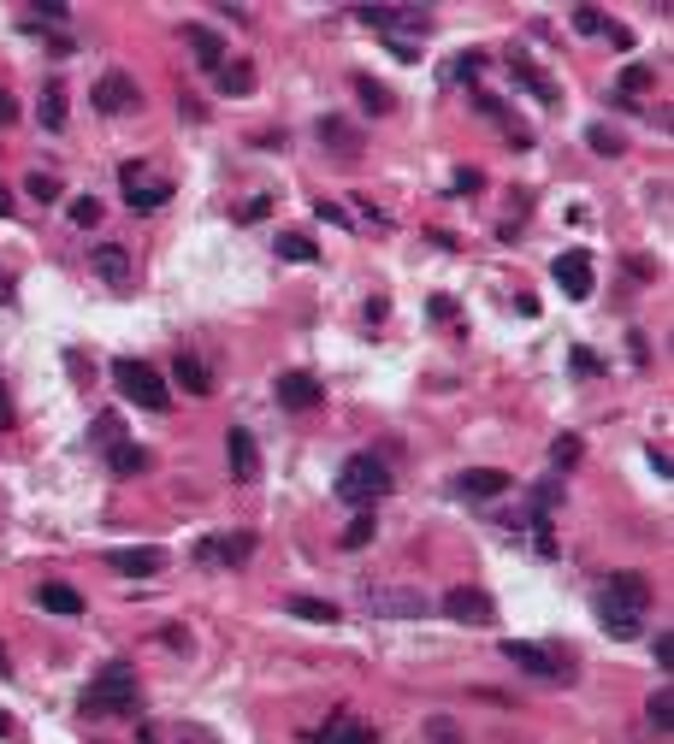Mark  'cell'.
Returning a JSON list of instances; mask_svg holds the SVG:
<instances>
[{"label": "cell", "mask_w": 674, "mask_h": 744, "mask_svg": "<svg viewBox=\"0 0 674 744\" xmlns=\"http://www.w3.org/2000/svg\"><path fill=\"white\" fill-rule=\"evenodd\" d=\"M278 402H284L290 414H308V408L326 402V384H320L314 372H284V378H278Z\"/></svg>", "instance_id": "7c38bea8"}, {"label": "cell", "mask_w": 674, "mask_h": 744, "mask_svg": "<svg viewBox=\"0 0 674 744\" xmlns=\"http://www.w3.org/2000/svg\"><path fill=\"white\" fill-rule=\"evenodd\" d=\"M426 744H468V739H462V727H456L450 715H432V721H426Z\"/></svg>", "instance_id": "1f68e13d"}, {"label": "cell", "mask_w": 674, "mask_h": 744, "mask_svg": "<svg viewBox=\"0 0 674 744\" xmlns=\"http://www.w3.org/2000/svg\"><path fill=\"white\" fill-rule=\"evenodd\" d=\"M12 426V396H6V384H0V432Z\"/></svg>", "instance_id": "681fc988"}, {"label": "cell", "mask_w": 674, "mask_h": 744, "mask_svg": "<svg viewBox=\"0 0 674 744\" xmlns=\"http://www.w3.org/2000/svg\"><path fill=\"white\" fill-rule=\"evenodd\" d=\"M574 30H580V36H604L609 18H604V12H592V6H580V12H574Z\"/></svg>", "instance_id": "8d00e7d4"}, {"label": "cell", "mask_w": 674, "mask_h": 744, "mask_svg": "<svg viewBox=\"0 0 674 744\" xmlns=\"http://www.w3.org/2000/svg\"><path fill=\"white\" fill-rule=\"evenodd\" d=\"M355 95H361V107H367V113H391V107H397V95H391L379 77H367V71L355 77Z\"/></svg>", "instance_id": "484cf974"}, {"label": "cell", "mask_w": 674, "mask_h": 744, "mask_svg": "<svg viewBox=\"0 0 674 744\" xmlns=\"http://www.w3.org/2000/svg\"><path fill=\"white\" fill-rule=\"evenodd\" d=\"M107 467H113L119 479H136V473H148V467H154V455H148L142 443H113V449H107Z\"/></svg>", "instance_id": "ac0fdd59"}, {"label": "cell", "mask_w": 674, "mask_h": 744, "mask_svg": "<svg viewBox=\"0 0 674 744\" xmlns=\"http://www.w3.org/2000/svg\"><path fill=\"white\" fill-rule=\"evenodd\" d=\"M485 184V178H479V172H473V166H462V172H456V195H473V189Z\"/></svg>", "instance_id": "7bdbcfd3"}, {"label": "cell", "mask_w": 674, "mask_h": 744, "mask_svg": "<svg viewBox=\"0 0 674 744\" xmlns=\"http://www.w3.org/2000/svg\"><path fill=\"white\" fill-rule=\"evenodd\" d=\"M36 18H54V24H60V18H66V6H60V0H36Z\"/></svg>", "instance_id": "bcb514c9"}, {"label": "cell", "mask_w": 674, "mask_h": 744, "mask_svg": "<svg viewBox=\"0 0 674 744\" xmlns=\"http://www.w3.org/2000/svg\"><path fill=\"white\" fill-rule=\"evenodd\" d=\"M314 744H379V727H367V721H355V715H332Z\"/></svg>", "instance_id": "2e32d148"}, {"label": "cell", "mask_w": 674, "mask_h": 744, "mask_svg": "<svg viewBox=\"0 0 674 744\" xmlns=\"http://www.w3.org/2000/svg\"><path fill=\"white\" fill-rule=\"evenodd\" d=\"M651 467H657V473H663V479H669V473H674V461H669V449H663V443H657V449H651Z\"/></svg>", "instance_id": "7dc6e473"}, {"label": "cell", "mask_w": 674, "mask_h": 744, "mask_svg": "<svg viewBox=\"0 0 674 744\" xmlns=\"http://www.w3.org/2000/svg\"><path fill=\"white\" fill-rule=\"evenodd\" d=\"M456 491H462V496H503V491H509V473H497V467H473V473L456 479Z\"/></svg>", "instance_id": "ffe728a7"}, {"label": "cell", "mask_w": 674, "mask_h": 744, "mask_svg": "<svg viewBox=\"0 0 674 744\" xmlns=\"http://www.w3.org/2000/svg\"><path fill=\"white\" fill-rule=\"evenodd\" d=\"M320 219H332V225H343V231H349V213H343V207H332V201H320Z\"/></svg>", "instance_id": "c3c4849f"}, {"label": "cell", "mask_w": 674, "mask_h": 744, "mask_svg": "<svg viewBox=\"0 0 674 744\" xmlns=\"http://www.w3.org/2000/svg\"><path fill=\"white\" fill-rule=\"evenodd\" d=\"M444 615L462 620V626H491V620H497V603H491L479 585H456V591H444Z\"/></svg>", "instance_id": "9c48e42d"}, {"label": "cell", "mask_w": 674, "mask_h": 744, "mask_svg": "<svg viewBox=\"0 0 674 744\" xmlns=\"http://www.w3.org/2000/svg\"><path fill=\"white\" fill-rule=\"evenodd\" d=\"M95 272H101V284L125 290V284H131V254H125L119 243H101L95 248Z\"/></svg>", "instance_id": "e0dca14e"}, {"label": "cell", "mask_w": 674, "mask_h": 744, "mask_svg": "<svg viewBox=\"0 0 674 744\" xmlns=\"http://www.w3.org/2000/svg\"><path fill=\"white\" fill-rule=\"evenodd\" d=\"M107 567H119L125 579H154V573L166 567V550H154V544H136V550H107Z\"/></svg>", "instance_id": "9a60e30c"}, {"label": "cell", "mask_w": 674, "mask_h": 744, "mask_svg": "<svg viewBox=\"0 0 674 744\" xmlns=\"http://www.w3.org/2000/svg\"><path fill=\"white\" fill-rule=\"evenodd\" d=\"M190 48H196V65H207V71H219V65H225V42H219L207 24H190Z\"/></svg>", "instance_id": "603a6c76"}, {"label": "cell", "mask_w": 674, "mask_h": 744, "mask_svg": "<svg viewBox=\"0 0 674 744\" xmlns=\"http://www.w3.org/2000/svg\"><path fill=\"white\" fill-rule=\"evenodd\" d=\"M36 113H42V124H48V130H66V89H60V83H48V89H42V101H36Z\"/></svg>", "instance_id": "4316f807"}, {"label": "cell", "mask_w": 674, "mask_h": 744, "mask_svg": "<svg viewBox=\"0 0 674 744\" xmlns=\"http://www.w3.org/2000/svg\"><path fill=\"white\" fill-rule=\"evenodd\" d=\"M95 443H101V449L125 443V432H119V414H101V420H95Z\"/></svg>", "instance_id": "74e56055"}, {"label": "cell", "mask_w": 674, "mask_h": 744, "mask_svg": "<svg viewBox=\"0 0 674 744\" xmlns=\"http://www.w3.org/2000/svg\"><path fill=\"white\" fill-rule=\"evenodd\" d=\"M113 384L125 390V402H136V408H148V414H160V408H172V390H166V378L148 367V361H113Z\"/></svg>", "instance_id": "277c9868"}, {"label": "cell", "mask_w": 674, "mask_h": 744, "mask_svg": "<svg viewBox=\"0 0 674 744\" xmlns=\"http://www.w3.org/2000/svg\"><path fill=\"white\" fill-rule=\"evenodd\" d=\"M6 213H12V195H6V184H0V219H6Z\"/></svg>", "instance_id": "816d5d0a"}, {"label": "cell", "mask_w": 674, "mask_h": 744, "mask_svg": "<svg viewBox=\"0 0 674 744\" xmlns=\"http://www.w3.org/2000/svg\"><path fill=\"white\" fill-rule=\"evenodd\" d=\"M550 278L562 284V296H568V302H586V296H592V254H586V248H568V254H556Z\"/></svg>", "instance_id": "ba28073f"}, {"label": "cell", "mask_w": 674, "mask_h": 744, "mask_svg": "<svg viewBox=\"0 0 674 744\" xmlns=\"http://www.w3.org/2000/svg\"><path fill=\"white\" fill-rule=\"evenodd\" d=\"M320 142L332 148L337 160H361V136H355L343 119H320Z\"/></svg>", "instance_id": "d6986e66"}, {"label": "cell", "mask_w": 674, "mask_h": 744, "mask_svg": "<svg viewBox=\"0 0 674 744\" xmlns=\"http://www.w3.org/2000/svg\"><path fill=\"white\" fill-rule=\"evenodd\" d=\"M621 89H627V95H645V89H651V71H645V65H627Z\"/></svg>", "instance_id": "ab89813d"}, {"label": "cell", "mask_w": 674, "mask_h": 744, "mask_svg": "<svg viewBox=\"0 0 674 744\" xmlns=\"http://www.w3.org/2000/svg\"><path fill=\"white\" fill-rule=\"evenodd\" d=\"M373 532H379V526H373V514L361 508V514L349 520V532H343V550H367V544H373Z\"/></svg>", "instance_id": "f546056e"}, {"label": "cell", "mask_w": 674, "mask_h": 744, "mask_svg": "<svg viewBox=\"0 0 674 744\" xmlns=\"http://www.w3.org/2000/svg\"><path fill=\"white\" fill-rule=\"evenodd\" d=\"M172 378H178L190 396H207V390H213V372H207L196 355H178V361H172Z\"/></svg>", "instance_id": "7402d4cb"}, {"label": "cell", "mask_w": 674, "mask_h": 744, "mask_svg": "<svg viewBox=\"0 0 674 744\" xmlns=\"http://www.w3.org/2000/svg\"><path fill=\"white\" fill-rule=\"evenodd\" d=\"M391 467L379 461V455H349L343 461V473H337V502H349V508H373V502H385L391 496Z\"/></svg>", "instance_id": "7a4b0ae2"}, {"label": "cell", "mask_w": 674, "mask_h": 744, "mask_svg": "<svg viewBox=\"0 0 674 744\" xmlns=\"http://www.w3.org/2000/svg\"><path fill=\"white\" fill-rule=\"evenodd\" d=\"M479 71H485V54H462V60L450 65V77H462V83H473Z\"/></svg>", "instance_id": "f35d334b"}, {"label": "cell", "mask_w": 674, "mask_h": 744, "mask_svg": "<svg viewBox=\"0 0 674 744\" xmlns=\"http://www.w3.org/2000/svg\"><path fill=\"white\" fill-rule=\"evenodd\" d=\"M249 556H255V532H231V538H202L196 544V561H207V567H243Z\"/></svg>", "instance_id": "8fae6325"}, {"label": "cell", "mask_w": 674, "mask_h": 744, "mask_svg": "<svg viewBox=\"0 0 674 744\" xmlns=\"http://www.w3.org/2000/svg\"><path fill=\"white\" fill-rule=\"evenodd\" d=\"M12 119H18V107H12V95L0 89V124H12Z\"/></svg>", "instance_id": "f907efd6"}, {"label": "cell", "mask_w": 674, "mask_h": 744, "mask_svg": "<svg viewBox=\"0 0 674 744\" xmlns=\"http://www.w3.org/2000/svg\"><path fill=\"white\" fill-rule=\"evenodd\" d=\"M267 195H255V201H249V207H243V213H237V219H243V225H255V219H267Z\"/></svg>", "instance_id": "b9f144b4"}, {"label": "cell", "mask_w": 674, "mask_h": 744, "mask_svg": "<svg viewBox=\"0 0 674 744\" xmlns=\"http://www.w3.org/2000/svg\"><path fill=\"white\" fill-rule=\"evenodd\" d=\"M136 101H142V89H136L125 71H107L95 83V113H136Z\"/></svg>", "instance_id": "4fadbf2b"}, {"label": "cell", "mask_w": 674, "mask_h": 744, "mask_svg": "<svg viewBox=\"0 0 674 744\" xmlns=\"http://www.w3.org/2000/svg\"><path fill=\"white\" fill-rule=\"evenodd\" d=\"M367 609L379 620H420L432 603H426V591H414V585H373V591H367Z\"/></svg>", "instance_id": "52a82bcc"}, {"label": "cell", "mask_w": 674, "mask_h": 744, "mask_svg": "<svg viewBox=\"0 0 674 744\" xmlns=\"http://www.w3.org/2000/svg\"><path fill=\"white\" fill-rule=\"evenodd\" d=\"M568 361H574V372H586V378H598V372H604V361H598V355H592V349H574V355H568Z\"/></svg>", "instance_id": "60d3db41"}, {"label": "cell", "mask_w": 674, "mask_h": 744, "mask_svg": "<svg viewBox=\"0 0 674 744\" xmlns=\"http://www.w3.org/2000/svg\"><path fill=\"white\" fill-rule=\"evenodd\" d=\"M278 260H302L308 266V260H320V248H314V237H302V231H284L278 237Z\"/></svg>", "instance_id": "83f0119b"}, {"label": "cell", "mask_w": 674, "mask_h": 744, "mask_svg": "<svg viewBox=\"0 0 674 744\" xmlns=\"http://www.w3.org/2000/svg\"><path fill=\"white\" fill-rule=\"evenodd\" d=\"M24 189H30L36 201H60V178H48V172H30V178H24Z\"/></svg>", "instance_id": "d590c367"}, {"label": "cell", "mask_w": 674, "mask_h": 744, "mask_svg": "<svg viewBox=\"0 0 674 744\" xmlns=\"http://www.w3.org/2000/svg\"><path fill=\"white\" fill-rule=\"evenodd\" d=\"M119 184H125V201H131L136 213H154V207H166V201H172V184L142 178V166H136V160H125V166H119Z\"/></svg>", "instance_id": "30bf717a"}, {"label": "cell", "mask_w": 674, "mask_h": 744, "mask_svg": "<svg viewBox=\"0 0 674 744\" xmlns=\"http://www.w3.org/2000/svg\"><path fill=\"white\" fill-rule=\"evenodd\" d=\"M609 42H615V48H633V30H627V24H615V18H609V30H604Z\"/></svg>", "instance_id": "f6af8a7d"}, {"label": "cell", "mask_w": 674, "mask_h": 744, "mask_svg": "<svg viewBox=\"0 0 674 744\" xmlns=\"http://www.w3.org/2000/svg\"><path fill=\"white\" fill-rule=\"evenodd\" d=\"M509 65H515V77H521V83H527V89H533V95H539L544 107H556V83H550V77H544L539 65L527 60V54H521V48H515V54H509Z\"/></svg>", "instance_id": "44dd1931"}, {"label": "cell", "mask_w": 674, "mask_h": 744, "mask_svg": "<svg viewBox=\"0 0 674 744\" xmlns=\"http://www.w3.org/2000/svg\"><path fill=\"white\" fill-rule=\"evenodd\" d=\"M36 603H42L48 615H83V597H77L71 585H42V591H36Z\"/></svg>", "instance_id": "cb8c5ba5"}, {"label": "cell", "mask_w": 674, "mask_h": 744, "mask_svg": "<svg viewBox=\"0 0 674 744\" xmlns=\"http://www.w3.org/2000/svg\"><path fill=\"white\" fill-rule=\"evenodd\" d=\"M136 703H142V691H136V668L131 662H107L89 691H83V709L89 715H136Z\"/></svg>", "instance_id": "3957f363"}, {"label": "cell", "mask_w": 674, "mask_h": 744, "mask_svg": "<svg viewBox=\"0 0 674 744\" xmlns=\"http://www.w3.org/2000/svg\"><path fill=\"white\" fill-rule=\"evenodd\" d=\"M219 89H225V95H249V89H255V65H219Z\"/></svg>", "instance_id": "f1b7e54d"}, {"label": "cell", "mask_w": 674, "mask_h": 744, "mask_svg": "<svg viewBox=\"0 0 674 744\" xmlns=\"http://www.w3.org/2000/svg\"><path fill=\"white\" fill-rule=\"evenodd\" d=\"M657 662H663V674L674 668V632H663V638H657Z\"/></svg>", "instance_id": "ee69618b"}, {"label": "cell", "mask_w": 674, "mask_h": 744, "mask_svg": "<svg viewBox=\"0 0 674 744\" xmlns=\"http://www.w3.org/2000/svg\"><path fill=\"white\" fill-rule=\"evenodd\" d=\"M225 455H231V479H237V485H255V479H261V449H255V437L243 432V426H231Z\"/></svg>", "instance_id": "5bb4252c"}, {"label": "cell", "mask_w": 674, "mask_h": 744, "mask_svg": "<svg viewBox=\"0 0 674 744\" xmlns=\"http://www.w3.org/2000/svg\"><path fill=\"white\" fill-rule=\"evenodd\" d=\"M586 142H592V154H621V136H615L609 124H592V130H586Z\"/></svg>", "instance_id": "e575fe53"}, {"label": "cell", "mask_w": 674, "mask_h": 744, "mask_svg": "<svg viewBox=\"0 0 674 744\" xmlns=\"http://www.w3.org/2000/svg\"><path fill=\"white\" fill-rule=\"evenodd\" d=\"M580 455H586V443H580V437H574V432H562V437H556V443H550V461H556L562 473H568V467H574Z\"/></svg>", "instance_id": "4dcf8cb0"}, {"label": "cell", "mask_w": 674, "mask_h": 744, "mask_svg": "<svg viewBox=\"0 0 674 744\" xmlns=\"http://www.w3.org/2000/svg\"><path fill=\"white\" fill-rule=\"evenodd\" d=\"M284 609H290V615L296 620H314V626H337V603H320V597H290V603H284Z\"/></svg>", "instance_id": "d4e9b609"}, {"label": "cell", "mask_w": 674, "mask_h": 744, "mask_svg": "<svg viewBox=\"0 0 674 744\" xmlns=\"http://www.w3.org/2000/svg\"><path fill=\"white\" fill-rule=\"evenodd\" d=\"M71 225L95 231V225H101V201H95V195H77V201H71Z\"/></svg>", "instance_id": "d6a6232c"}, {"label": "cell", "mask_w": 674, "mask_h": 744, "mask_svg": "<svg viewBox=\"0 0 674 744\" xmlns=\"http://www.w3.org/2000/svg\"><path fill=\"white\" fill-rule=\"evenodd\" d=\"M645 609H651V585L639 573H615L604 585V597H598V620H604L615 638H633Z\"/></svg>", "instance_id": "6da1fadb"}, {"label": "cell", "mask_w": 674, "mask_h": 744, "mask_svg": "<svg viewBox=\"0 0 674 744\" xmlns=\"http://www.w3.org/2000/svg\"><path fill=\"white\" fill-rule=\"evenodd\" d=\"M645 709H651V721H657L663 733L674 727V691H669V685H663V691H651V703H645Z\"/></svg>", "instance_id": "836d02e7"}, {"label": "cell", "mask_w": 674, "mask_h": 744, "mask_svg": "<svg viewBox=\"0 0 674 744\" xmlns=\"http://www.w3.org/2000/svg\"><path fill=\"white\" fill-rule=\"evenodd\" d=\"M355 18L367 30H391V42H414L420 30H432V12L426 6H355Z\"/></svg>", "instance_id": "5b68a950"}, {"label": "cell", "mask_w": 674, "mask_h": 744, "mask_svg": "<svg viewBox=\"0 0 674 744\" xmlns=\"http://www.w3.org/2000/svg\"><path fill=\"white\" fill-rule=\"evenodd\" d=\"M503 656H509L521 674H533V680H574V662H562V656L544 650V644H521V638H509Z\"/></svg>", "instance_id": "8992f818"}, {"label": "cell", "mask_w": 674, "mask_h": 744, "mask_svg": "<svg viewBox=\"0 0 674 744\" xmlns=\"http://www.w3.org/2000/svg\"><path fill=\"white\" fill-rule=\"evenodd\" d=\"M6 674H12V662H6V650H0V680H6Z\"/></svg>", "instance_id": "f5cc1de1"}]
</instances>
